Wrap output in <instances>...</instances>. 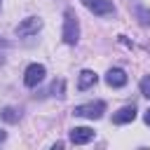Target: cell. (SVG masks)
I'll use <instances>...</instances> for the list:
<instances>
[{"label": "cell", "instance_id": "obj_13", "mask_svg": "<svg viewBox=\"0 0 150 150\" xmlns=\"http://www.w3.org/2000/svg\"><path fill=\"white\" fill-rule=\"evenodd\" d=\"M138 16H141V23H150V12H145V9H138Z\"/></svg>", "mask_w": 150, "mask_h": 150}, {"label": "cell", "instance_id": "obj_8", "mask_svg": "<svg viewBox=\"0 0 150 150\" xmlns=\"http://www.w3.org/2000/svg\"><path fill=\"white\" fill-rule=\"evenodd\" d=\"M134 117H136V108L134 105H124L112 115V122L115 124H127V122H134Z\"/></svg>", "mask_w": 150, "mask_h": 150}, {"label": "cell", "instance_id": "obj_1", "mask_svg": "<svg viewBox=\"0 0 150 150\" xmlns=\"http://www.w3.org/2000/svg\"><path fill=\"white\" fill-rule=\"evenodd\" d=\"M61 38L66 45H75L77 38H80V23H77V16L73 9H66V19H63V30H61Z\"/></svg>", "mask_w": 150, "mask_h": 150}, {"label": "cell", "instance_id": "obj_12", "mask_svg": "<svg viewBox=\"0 0 150 150\" xmlns=\"http://www.w3.org/2000/svg\"><path fill=\"white\" fill-rule=\"evenodd\" d=\"M52 91H54V96H63V94H61V91H63V80L54 82V84H52Z\"/></svg>", "mask_w": 150, "mask_h": 150}, {"label": "cell", "instance_id": "obj_10", "mask_svg": "<svg viewBox=\"0 0 150 150\" xmlns=\"http://www.w3.org/2000/svg\"><path fill=\"white\" fill-rule=\"evenodd\" d=\"M0 115H2V120H5V122H19V115H21V112H19L16 108H5Z\"/></svg>", "mask_w": 150, "mask_h": 150}, {"label": "cell", "instance_id": "obj_4", "mask_svg": "<svg viewBox=\"0 0 150 150\" xmlns=\"http://www.w3.org/2000/svg\"><path fill=\"white\" fill-rule=\"evenodd\" d=\"M40 28H42V19L28 16V19H23V21L16 26V35H19V38H30V35H35Z\"/></svg>", "mask_w": 150, "mask_h": 150}, {"label": "cell", "instance_id": "obj_3", "mask_svg": "<svg viewBox=\"0 0 150 150\" xmlns=\"http://www.w3.org/2000/svg\"><path fill=\"white\" fill-rule=\"evenodd\" d=\"M45 80V66L42 63H30L23 73V84L26 87H38Z\"/></svg>", "mask_w": 150, "mask_h": 150}, {"label": "cell", "instance_id": "obj_7", "mask_svg": "<svg viewBox=\"0 0 150 150\" xmlns=\"http://www.w3.org/2000/svg\"><path fill=\"white\" fill-rule=\"evenodd\" d=\"M105 82H108V87H124L127 84V73L122 68H110L108 75H105Z\"/></svg>", "mask_w": 150, "mask_h": 150}, {"label": "cell", "instance_id": "obj_9", "mask_svg": "<svg viewBox=\"0 0 150 150\" xmlns=\"http://www.w3.org/2000/svg\"><path fill=\"white\" fill-rule=\"evenodd\" d=\"M96 80H98V75L94 70H82L80 73V80H77V89H89V87L96 84Z\"/></svg>", "mask_w": 150, "mask_h": 150}, {"label": "cell", "instance_id": "obj_15", "mask_svg": "<svg viewBox=\"0 0 150 150\" xmlns=\"http://www.w3.org/2000/svg\"><path fill=\"white\" fill-rule=\"evenodd\" d=\"M0 141H5V131L2 129H0Z\"/></svg>", "mask_w": 150, "mask_h": 150}, {"label": "cell", "instance_id": "obj_6", "mask_svg": "<svg viewBox=\"0 0 150 150\" xmlns=\"http://www.w3.org/2000/svg\"><path fill=\"white\" fill-rule=\"evenodd\" d=\"M91 138H94V129H89V127H75V129H70V141L75 145L89 143Z\"/></svg>", "mask_w": 150, "mask_h": 150}, {"label": "cell", "instance_id": "obj_2", "mask_svg": "<svg viewBox=\"0 0 150 150\" xmlns=\"http://www.w3.org/2000/svg\"><path fill=\"white\" fill-rule=\"evenodd\" d=\"M103 112H105V103H103V101L82 103V105H75V108H73V115H75V117H87V120H98Z\"/></svg>", "mask_w": 150, "mask_h": 150}, {"label": "cell", "instance_id": "obj_5", "mask_svg": "<svg viewBox=\"0 0 150 150\" xmlns=\"http://www.w3.org/2000/svg\"><path fill=\"white\" fill-rule=\"evenodd\" d=\"M82 5L89 12H94L96 16H105V14H112L115 12V7H112L110 0H82Z\"/></svg>", "mask_w": 150, "mask_h": 150}, {"label": "cell", "instance_id": "obj_11", "mask_svg": "<svg viewBox=\"0 0 150 150\" xmlns=\"http://www.w3.org/2000/svg\"><path fill=\"white\" fill-rule=\"evenodd\" d=\"M141 94H143L145 98H150V75H145V77L141 80Z\"/></svg>", "mask_w": 150, "mask_h": 150}, {"label": "cell", "instance_id": "obj_14", "mask_svg": "<svg viewBox=\"0 0 150 150\" xmlns=\"http://www.w3.org/2000/svg\"><path fill=\"white\" fill-rule=\"evenodd\" d=\"M143 120H145V124H148V127H150V108H148V110H145V115H143Z\"/></svg>", "mask_w": 150, "mask_h": 150}]
</instances>
